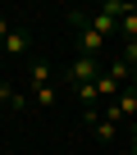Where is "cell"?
<instances>
[{"label":"cell","mask_w":137,"mask_h":155,"mask_svg":"<svg viewBox=\"0 0 137 155\" xmlns=\"http://www.w3.org/2000/svg\"><path fill=\"white\" fill-rule=\"evenodd\" d=\"M105 73V64L96 55H73V64H68V87L82 91V87H96V78Z\"/></svg>","instance_id":"obj_1"},{"label":"cell","mask_w":137,"mask_h":155,"mask_svg":"<svg viewBox=\"0 0 137 155\" xmlns=\"http://www.w3.org/2000/svg\"><path fill=\"white\" fill-rule=\"evenodd\" d=\"M28 87H32V91H46V87H55V64H50V59L32 55V64H28Z\"/></svg>","instance_id":"obj_2"},{"label":"cell","mask_w":137,"mask_h":155,"mask_svg":"<svg viewBox=\"0 0 137 155\" xmlns=\"http://www.w3.org/2000/svg\"><path fill=\"white\" fill-rule=\"evenodd\" d=\"M110 105L119 110V119H123V123H137V91H132V87H123Z\"/></svg>","instance_id":"obj_3"},{"label":"cell","mask_w":137,"mask_h":155,"mask_svg":"<svg viewBox=\"0 0 137 155\" xmlns=\"http://www.w3.org/2000/svg\"><path fill=\"white\" fill-rule=\"evenodd\" d=\"M23 105H28V96H23L14 82H0V110H14V114H18Z\"/></svg>","instance_id":"obj_4"},{"label":"cell","mask_w":137,"mask_h":155,"mask_svg":"<svg viewBox=\"0 0 137 155\" xmlns=\"http://www.w3.org/2000/svg\"><path fill=\"white\" fill-rule=\"evenodd\" d=\"M5 50H9V55H28V50H32V32H23V28H14V32L5 37Z\"/></svg>","instance_id":"obj_5"},{"label":"cell","mask_w":137,"mask_h":155,"mask_svg":"<svg viewBox=\"0 0 137 155\" xmlns=\"http://www.w3.org/2000/svg\"><path fill=\"white\" fill-rule=\"evenodd\" d=\"M9 32H14V28H9V18L0 14V46H5V37H9Z\"/></svg>","instance_id":"obj_6"},{"label":"cell","mask_w":137,"mask_h":155,"mask_svg":"<svg viewBox=\"0 0 137 155\" xmlns=\"http://www.w3.org/2000/svg\"><path fill=\"white\" fill-rule=\"evenodd\" d=\"M128 87H132V91H137V68H132V73H128Z\"/></svg>","instance_id":"obj_7"},{"label":"cell","mask_w":137,"mask_h":155,"mask_svg":"<svg viewBox=\"0 0 137 155\" xmlns=\"http://www.w3.org/2000/svg\"><path fill=\"white\" fill-rule=\"evenodd\" d=\"M132 137H137V128H132Z\"/></svg>","instance_id":"obj_8"}]
</instances>
